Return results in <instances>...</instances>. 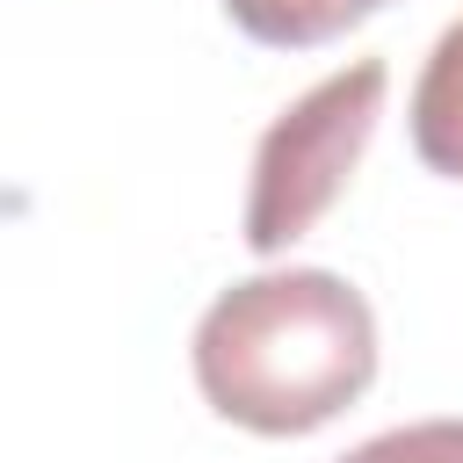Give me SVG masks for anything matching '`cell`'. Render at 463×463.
Returning <instances> with one entry per match:
<instances>
[{
    "label": "cell",
    "mask_w": 463,
    "mask_h": 463,
    "mask_svg": "<svg viewBox=\"0 0 463 463\" xmlns=\"http://www.w3.org/2000/svg\"><path fill=\"white\" fill-rule=\"evenodd\" d=\"M340 463H463V420H412V427H391V434L347 449Z\"/></svg>",
    "instance_id": "5b68a950"
},
{
    "label": "cell",
    "mask_w": 463,
    "mask_h": 463,
    "mask_svg": "<svg viewBox=\"0 0 463 463\" xmlns=\"http://www.w3.org/2000/svg\"><path fill=\"white\" fill-rule=\"evenodd\" d=\"M383 87L391 72L376 58H354L340 72H326L311 94H297L253 145V181H246V246L253 253H282L297 246L347 188L354 159L376 137L383 116Z\"/></svg>",
    "instance_id": "7a4b0ae2"
},
{
    "label": "cell",
    "mask_w": 463,
    "mask_h": 463,
    "mask_svg": "<svg viewBox=\"0 0 463 463\" xmlns=\"http://www.w3.org/2000/svg\"><path fill=\"white\" fill-rule=\"evenodd\" d=\"M383 0H224V14L253 36V43H275V51H311V43H333L340 29H354L362 14H376Z\"/></svg>",
    "instance_id": "277c9868"
},
{
    "label": "cell",
    "mask_w": 463,
    "mask_h": 463,
    "mask_svg": "<svg viewBox=\"0 0 463 463\" xmlns=\"http://www.w3.org/2000/svg\"><path fill=\"white\" fill-rule=\"evenodd\" d=\"M376 376V311L333 268L232 282L195 326V391L246 434H311Z\"/></svg>",
    "instance_id": "6da1fadb"
},
{
    "label": "cell",
    "mask_w": 463,
    "mask_h": 463,
    "mask_svg": "<svg viewBox=\"0 0 463 463\" xmlns=\"http://www.w3.org/2000/svg\"><path fill=\"white\" fill-rule=\"evenodd\" d=\"M412 152L463 181V22H449L420 65V87H412Z\"/></svg>",
    "instance_id": "3957f363"
}]
</instances>
